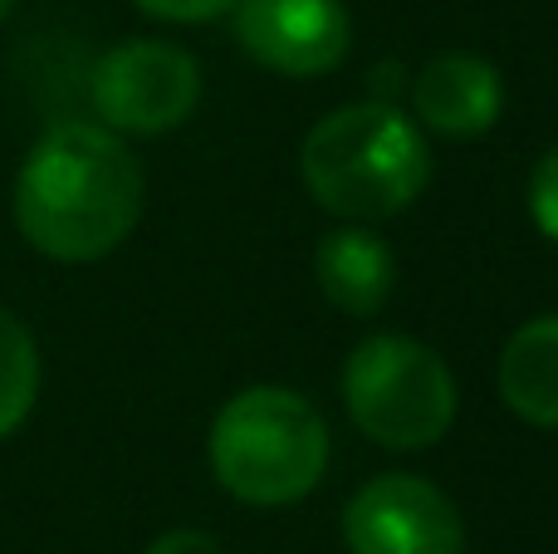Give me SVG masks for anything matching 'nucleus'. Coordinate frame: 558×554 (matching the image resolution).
Masks as SVG:
<instances>
[{
    "mask_svg": "<svg viewBox=\"0 0 558 554\" xmlns=\"http://www.w3.org/2000/svg\"><path fill=\"white\" fill-rule=\"evenodd\" d=\"M143 167L104 123H54L15 172V226L59 265H94L143 216Z\"/></svg>",
    "mask_w": 558,
    "mask_h": 554,
    "instance_id": "nucleus-1",
    "label": "nucleus"
},
{
    "mask_svg": "<svg viewBox=\"0 0 558 554\" xmlns=\"http://www.w3.org/2000/svg\"><path fill=\"white\" fill-rule=\"evenodd\" d=\"M299 172L314 202L348 221L397 216L432 177L426 137L402 108L367 98L324 113L299 147Z\"/></svg>",
    "mask_w": 558,
    "mask_h": 554,
    "instance_id": "nucleus-2",
    "label": "nucleus"
},
{
    "mask_svg": "<svg viewBox=\"0 0 558 554\" xmlns=\"http://www.w3.org/2000/svg\"><path fill=\"white\" fill-rule=\"evenodd\" d=\"M211 471L245 506H294L328 471V427L294 388H245L216 412Z\"/></svg>",
    "mask_w": 558,
    "mask_h": 554,
    "instance_id": "nucleus-3",
    "label": "nucleus"
},
{
    "mask_svg": "<svg viewBox=\"0 0 558 554\" xmlns=\"http://www.w3.org/2000/svg\"><path fill=\"white\" fill-rule=\"evenodd\" d=\"M343 402L357 432L392 451L436 447L461 408L446 359L407 334H373L357 344L343 369Z\"/></svg>",
    "mask_w": 558,
    "mask_h": 554,
    "instance_id": "nucleus-4",
    "label": "nucleus"
},
{
    "mask_svg": "<svg viewBox=\"0 0 558 554\" xmlns=\"http://www.w3.org/2000/svg\"><path fill=\"white\" fill-rule=\"evenodd\" d=\"M88 98L104 128L157 137L192 118L202 98V69L172 39H123L94 64Z\"/></svg>",
    "mask_w": 558,
    "mask_h": 554,
    "instance_id": "nucleus-5",
    "label": "nucleus"
},
{
    "mask_svg": "<svg viewBox=\"0 0 558 554\" xmlns=\"http://www.w3.org/2000/svg\"><path fill=\"white\" fill-rule=\"evenodd\" d=\"M343 540L353 554H465V526L451 496L407 471H387L353 491Z\"/></svg>",
    "mask_w": 558,
    "mask_h": 554,
    "instance_id": "nucleus-6",
    "label": "nucleus"
},
{
    "mask_svg": "<svg viewBox=\"0 0 558 554\" xmlns=\"http://www.w3.org/2000/svg\"><path fill=\"white\" fill-rule=\"evenodd\" d=\"M231 10L245 55L289 79L328 74L353 45L343 0H235Z\"/></svg>",
    "mask_w": 558,
    "mask_h": 554,
    "instance_id": "nucleus-7",
    "label": "nucleus"
},
{
    "mask_svg": "<svg viewBox=\"0 0 558 554\" xmlns=\"http://www.w3.org/2000/svg\"><path fill=\"white\" fill-rule=\"evenodd\" d=\"M412 108L441 137H481L500 123L505 108L500 69L481 55H465V49L436 55L412 79Z\"/></svg>",
    "mask_w": 558,
    "mask_h": 554,
    "instance_id": "nucleus-8",
    "label": "nucleus"
},
{
    "mask_svg": "<svg viewBox=\"0 0 558 554\" xmlns=\"http://www.w3.org/2000/svg\"><path fill=\"white\" fill-rule=\"evenodd\" d=\"M314 275L318 290L333 310L367 320L387 304L397 280V261L387 251L383 236L363 231V226H343V231H328L314 251Z\"/></svg>",
    "mask_w": 558,
    "mask_h": 554,
    "instance_id": "nucleus-9",
    "label": "nucleus"
},
{
    "mask_svg": "<svg viewBox=\"0 0 558 554\" xmlns=\"http://www.w3.org/2000/svg\"><path fill=\"white\" fill-rule=\"evenodd\" d=\"M500 398L530 427H558V314L510 334L500 353Z\"/></svg>",
    "mask_w": 558,
    "mask_h": 554,
    "instance_id": "nucleus-10",
    "label": "nucleus"
},
{
    "mask_svg": "<svg viewBox=\"0 0 558 554\" xmlns=\"http://www.w3.org/2000/svg\"><path fill=\"white\" fill-rule=\"evenodd\" d=\"M35 398H39V344L25 329V320L0 310V437H10L29 418Z\"/></svg>",
    "mask_w": 558,
    "mask_h": 554,
    "instance_id": "nucleus-11",
    "label": "nucleus"
},
{
    "mask_svg": "<svg viewBox=\"0 0 558 554\" xmlns=\"http://www.w3.org/2000/svg\"><path fill=\"white\" fill-rule=\"evenodd\" d=\"M530 216L549 241H558V147H549L530 172Z\"/></svg>",
    "mask_w": 558,
    "mask_h": 554,
    "instance_id": "nucleus-12",
    "label": "nucleus"
},
{
    "mask_svg": "<svg viewBox=\"0 0 558 554\" xmlns=\"http://www.w3.org/2000/svg\"><path fill=\"white\" fill-rule=\"evenodd\" d=\"M153 20H172V25H206V20L226 15L235 0H137Z\"/></svg>",
    "mask_w": 558,
    "mask_h": 554,
    "instance_id": "nucleus-13",
    "label": "nucleus"
},
{
    "mask_svg": "<svg viewBox=\"0 0 558 554\" xmlns=\"http://www.w3.org/2000/svg\"><path fill=\"white\" fill-rule=\"evenodd\" d=\"M147 554H226V545L206 530H167L162 540H153Z\"/></svg>",
    "mask_w": 558,
    "mask_h": 554,
    "instance_id": "nucleus-14",
    "label": "nucleus"
},
{
    "mask_svg": "<svg viewBox=\"0 0 558 554\" xmlns=\"http://www.w3.org/2000/svg\"><path fill=\"white\" fill-rule=\"evenodd\" d=\"M10 10H15V0H0V25L10 20Z\"/></svg>",
    "mask_w": 558,
    "mask_h": 554,
    "instance_id": "nucleus-15",
    "label": "nucleus"
}]
</instances>
